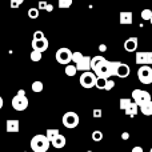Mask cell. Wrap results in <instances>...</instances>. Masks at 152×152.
Segmentation results:
<instances>
[{"label":"cell","instance_id":"1f68e13d","mask_svg":"<svg viewBox=\"0 0 152 152\" xmlns=\"http://www.w3.org/2000/svg\"><path fill=\"white\" fill-rule=\"evenodd\" d=\"M44 34H43V31H35L34 32V39L32 40H40V39H44Z\"/></svg>","mask_w":152,"mask_h":152},{"label":"cell","instance_id":"8fae6325","mask_svg":"<svg viewBox=\"0 0 152 152\" xmlns=\"http://www.w3.org/2000/svg\"><path fill=\"white\" fill-rule=\"evenodd\" d=\"M48 45H50V44H48L47 37H44V39H40V40H32V50H34V51L44 52V51H47Z\"/></svg>","mask_w":152,"mask_h":152},{"label":"cell","instance_id":"4fadbf2b","mask_svg":"<svg viewBox=\"0 0 152 152\" xmlns=\"http://www.w3.org/2000/svg\"><path fill=\"white\" fill-rule=\"evenodd\" d=\"M137 37L136 36H132V37H128V39L124 42V50L127 52H135L137 50Z\"/></svg>","mask_w":152,"mask_h":152},{"label":"cell","instance_id":"30bf717a","mask_svg":"<svg viewBox=\"0 0 152 152\" xmlns=\"http://www.w3.org/2000/svg\"><path fill=\"white\" fill-rule=\"evenodd\" d=\"M135 60L139 66H152V52H136Z\"/></svg>","mask_w":152,"mask_h":152},{"label":"cell","instance_id":"d4e9b609","mask_svg":"<svg viewBox=\"0 0 152 152\" xmlns=\"http://www.w3.org/2000/svg\"><path fill=\"white\" fill-rule=\"evenodd\" d=\"M105 83H107V79H104V77H97L95 87H96V88H99V89H104V88H105Z\"/></svg>","mask_w":152,"mask_h":152},{"label":"cell","instance_id":"ffe728a7","mask_svg":"<svg viewBox=\"0 0 152 152\" xmlns=\"http://www.w3.org/2000/svg\"><path fill=\"white\" fill-rule=\"evenodd\" d=\"M31 88H32V91H34V92L39 94V92H42V91H43V88H44V84H43L42 81L36 80V81H34V83H32Z\"/></svg>","mask_w":152,"mask_h":152},{"label":"cell","instance_id":"60d3db41","mask_svg":"<svg viewBox=\"0 0 152 152\" xmlns=\"http://www.w3.org/2000/svg\"><path fill=\"white\" fill-rule=\"evenodd\" d=\"M150 152H152V148H151V150H150Z\"/></svg>","mask_w":152,"mask_h":152},{"label":"cell","instance_id":"7bdbcfd3","mask_svg":"<svg viewBox=\"0 0 152 152\" xmlns=\"http://www.w3.org/2000/svg\"><path fill=\"white\" fill-rule=\"evenodd\" d=\"M45 1H47V0H45Z\"/></svg>","mask_w":152,"mask_h":152},{"label":"cell","instance_id":"5b68a950","mask_svg":"<svg viewBox=\"0 0 152 152\" xmlns=\"http://www.w3.org/2000/svg\"><path fill=\"white\" fill-rule=\"evenodd\" d=\"M61 121H63V126L66 127V128H76V127L79 126V121H80V119H79V115L74 111H68V112H66L63 115V119H61Z\"/></svg>","mask_w":152,"mask_h":152},{"label":"cell","instance_id":"8d00e7d4","mask_svg":"<svg viewBox=\"0 0 152 152\" xmlns=\"http://www.w3.org/2000/svg\"><path fill=\"white\" fill-rule=\"evenodd\" d=\"M132 152H143V148L140 145H136V147L132 148Z\"/></svg>","mask_w":152,"mask_h":152},{"label":"cell","instance_id":"7402d4cb","mask_svg":"<svg viewBox=\"0 0 152 152\" xmlns=\"http://www.w3.org/2000/svg\"><path fill=\"white\" fill-rule=\"evenodd\" d=\"M58 5L61 10H67L72 5V0H58Z\"/></svg>","mask_w":152,"mask_h":152},{"label":"cell","instance_id":"f1b7e54d","mask_svg":"<svg viewBox=\"0 0 152 152\" xmlns=\"http://www.w3.org/2000/svg\"><path fill=\"white\" fill-rule=\"evenodd\" d=\"M151 18H152V11L151 10H143V12H142L143 20H151Z\"/></svg>","mask_w":152,"mask_h":152},{"label":"cell","instance_id":"5bb4252c","mask_svg":"<svg viewBox=\"0 0 152 152\" xmlns=\"http://www.w3.org/2000/svg\"><path fill=\"white\" fill-rule=\"evenodd\" d=\"M19 128H20V123L16 119H10L5 123V131L7 132H12L13 134V132H18Z\"/></svg>","mask_w":152,"mask_h":152},{"label":"cell","instance_id":"7c38bea8","mask_svg":"<svg viewBox=\"0 0 152 152\" xmlns=\"http://www.w3.org/2000/svg\"><path fill=\"white\" fill-rule=\"evenodd\" d=\"M129 72H131V68H129L128 64L126 63H120L119 61V66H118V69H116V75L118 77H121V79H126L129 76Z\"/></svg>","mask_w":152,"mask_h":152},{"label":"cell","instance_id":"e575fe53","mask_svg":"<svg viewBox=\"0 0 152 152\" xmlns=\"http://www.w3.org/2000/svg\"><path fill=\"white\" fill-rule=\"evenodd\" d=\"M99 51H100V52H105V51H107V45H105V44H100L99 45Z\"/></svg>","mask_w":152,"mask_h":152},{"label":"cell","instance_id":"d590c367","mask_svg":"<svg viewBox=\"0 0 152 152\" xmlns=\"http://www.w3.org/2000/svg\"><path fill=\"white\" fill-rule=\"evenodd\" d=\"M121 139H123V140H128L129 139V134H128V132H123V134H121Z\"/></svg>","mask_w":152,"mask_h":152},{"label":"cell","instance_id":"4dcf8cb0","mask_svg":"<svg viewBox=\"0 0 152 152\" xmlns=\"http://www.w3.org/2000/svg\"><path fill=\"white\" fill-rule=\"evenodd\" d=\"M115 87V81L111 80V79H107V83H105V91H111V89Z\"/></svg>","mask_w":152,"mask_h":152},{"label":"cell","instance_id":"4316f807","mask_svg":"<svg viewBox=\"0 0 152 152\" xmlns=\"http://www.w3.org/2000/svg\"><path fill=\"white\" fill-rule=\"evenodd\" d=\"M28 18L37 19L39 18V10H37V8H29L28 10Z\"/></svg>","mask_w":152,"mask_h":152},{"label":"cell","instance_id":"83f0119b","mask_svg":"<svg viewBox=\"0 0 152 152\" xmlns=\"http://www.w3.org/2000/svg\"><path fill=\"white\" fill-rule=\"evenodd\" d=\"M119 61H110V69H111V76L116 75V69H118Z\"/></svg>","mask_w":152,"mask_h":152},{"label":"cell","instance_id":"3957f363","mask_svg":"<svg viewBox=\"0 0 152 152\" xmlns=\"http://www.w3.org/2000/svg\"><path fill=\"white\" fill-rule=\"evenodd\" d=\"M72 61L75 63L77 71H91V58L89 56H84L81 52H74L72 53Z\"/></svg>","mask_w":152,"mask_h":152},{"label":"cell","instance_id":"2e32d148","mask_svg":"<svg viewBox=\"0 0 152 152\" xmlns=\"http://www.w3.org/2000/svg\"><path fill=\"white\" fill-rule=\"evenodd\" d=\"M51 144H52L53 148H56V150H60V148H63L64 145H66V136H63V135H58V136L55 137V139L51 142Z\"/></svg>","mask_w":152,"mask_h":152},{"label":"cell","instance_id":"8992f818","mask_svg":"<svg viewBox=\"0 0 152 152\" xmlns=\"http://www.w3.org/2000/svg\"><path fill=\"white\" fill-rule=\"evenodd\" d=\"M132 99H134V103H136L139 107H142L143 104L151 102V95L148 91H144V89H134L132 91Z\"/></svg>","mask_w":152,"mask_h":152},{"label":"cell","instance_id":"ba28073f","mask_svg":"<svg viewBox=\"0 0 152 152\" xmlns=\"http://www.w3.org/2000/svg\"><path fill=\"white\" fill-rule=\"evenodd\" d=\"M96 75L94 74L92 71H87V72H83L80 76V86L83 87V88H92V87H95V84H96Z\"/></svg>","mask_w":152,"mask_h":152},{"label":"cell","instance_id":"44dd1931","mask_svg":"<svg viewBox=\"0 0 152 152\" xmlns=\"http://www.w3.org/2000/svg\"><path fill=\"white\" fill-rule=\"evenodd\" d=\"M76 72H77V69H76L75 64H68V66H66V75L67 76H75Z\"/></svg>","mask_w":152,"mask_h":152},{"label":"cell","instance_id":"f35d334b","mask_svg":"<svg viewBox=\"0 0 152 152\" xmlns=\"http://www.w3.org/2000/svg\"><path fill=\"white\" fill-rule=\"evenodd\" d=\"M3 105H4V100H3V97L0 96V110L3 108Z\"/></svg>","mask_w":152,"mask_h":152},{"label":"cell","instance_id":"e0dca14e","mask_svg":"<svg viewBox=\"0 0 152 152\" xmlns=\"http://www.w3.org/2000/svg\"><path fill=\"white\" fill-rule=\"evenodd\" d=\"M124 112H126V115H127V116H131V118H134V116H136V115H137V112H139V105H137L136 103L132 102L131 104L128 105V108H127V110L124 111Z\"/></svg>","mask_w":152,"mask_h":152},{"label":"cell","instance_id":"d6986e66","mask_svg":"<svg viewBox=\"0 0 152 152\" xmlns=\"http://www.w3.org/2000/svg\"><path fill=\"white\" fill-rule=\"evenodd\" d=\"M58 135H60V132H59L58 128H48L47 132H45V136H47V139L50 140V143L52 142V140L55 139Z\"/></svg>","mask_w":152,"mask_h":152},{"label":"cell","instance_id":"277c9868","mask_svg":"<svg viewBox=\"0 0 152 152\" xmlns=\"http://www.w3.org/2000/svg\"><path fill=\"white\" fill-rule=\"evenodd\" d=\"M11 104H12V108L15 111L27 110V107H28V99H27V96H26V91H24V89H19L18 94L13 96Z\"/></svg>","mask_w":152,"mask_h":152},{"label":"cell","instance_id":"7a4b0ae2","mask_svg":"<svg viewBox=\"0 0 152 152\" xmlns=\"http://www.w3.org/2000/svg\"><path fill=\"white\" fill-rule=\"evenodd\" d=\"M51 143L45 135H35L31 139V150L34 152H47Z\"/></svg>","mask_w":152,"mask_h":152},{"label":"cell","instance_id":"d6a6232c","mask_svg":"<svg viewBox=\"0 0 152 152\" xmlns=\"http://www.w3.org/2000/svg\"><path fill=\"white\" fill-rule=\"evenodd\" d=\"M92 115H94L95 119H99V118H102L103 112H102V110H99V108H95L94 112H92Z\"/></svg>","mask_w":152,"mask_h":152},{"label":"cell","instance_id":"ab89813d","mask_svg":"<svg viewBox=\"0 0 152 152\" xmlns=\"http://www.w3.org/2000/svg\"><path fill=\"white\" fill-rule=\"evenodd\" d=\"M150 21H151V24H152V18H151V20H150Z\"/></svg>","mask_w":152,"mask_h":152},{"label":"cell","instance_id":"9c48e42d","mask_svg":"<svg viewBox=\"0 0 152 152\" xmlns=\"http://www.w3.org/2000/svg\"><path fill=\"white\" fill-rule=\"evenodd\" d=\"M137 79L143 84H151L152 83V68L150 66H140L137 69Z\"/></svg>","mask_w":152,"mask_h":152},{"label":"cell","instance_id":"484cf974","mask_svg":"<svg viewBox=\"0 0 152 152\" xmlns=\"http://www.w3.org/2000/svg\"><path fill=\"white\" fill-rule=\"evenodd\" d=\"M31 60L35 61V63L40 61L42 60V52H39V51H32L31 52Z\"/></svg>","mask_w":152,"mask_h":152},{"label":"cell","instance_id":"74e56055","mask_svg":"<svg viewBox=\"0 0 152 152\" xmlns=\"http://www.w3.org/2000/svg\"><path fill=\"white\" fill-rule=\"evenodd\" d=\"M45 11H47V12H52V11H53V5L52 4H47V7H45Z\"/></svg>","mask_w":152,"mask_h":152},{"label":"cell","instance_id":"f546056e","mask_svg":"<svg viewBox=\"0 0 152 152\" xmlns=\"http://www.w3.org/2000/svg\"><path fill=\"white\" fill-rule=\"evenodd\" d=\"M24 3V0H10V5H11V8H19L21 4Z\"/></svg>","mask_w":152,"mask_h":152},{"label":"cell","instance_id":"52a82bcc","mask_svg":"<svg viewBox=\"0 0 152 152\" xmlns=\"http://www.w3.org/2000/svg\"><path fill=\"white\" fill-rule=\"evenodd\" d=\"M72 51L69 50V48H59L58 51H56V60H58V63L63 64V66H68L69 63L72 61Z\"/></svg>","mask_w":152,"mask_h":152},{"label":"cell","instance_id":"ac0fdd59","mask_svg":"<svg viewBox=\"0 0 152 152\" xmlns=\"http://www.w3.org/2000/svg\"><path fill=\"white\" fill-rule=\"evenodd\" d=\"M139 111L145 116H151L152 115V100L145 104H143L142 107H139Z\"/></svg>","mask_w":152,"mask_h":152},{"label":"cell","instance_id":"9a60e30c","mask_svg":"<svg viewBox=\"0 0 152 152\" xmlns=\"http://www.w3.org/2000/svg\"><path fill=\"white\" fill-rule=\"evenodd\" d=\"M120 24H123V26H129V24H132V18H134V15H132V12H129V11H124V12H120Z\"/></svg>","mask_w":152,"mask_h":152},{"label":"cell","instance_id":"cb8c5ba5","mask_svg":"<svg viewBox=\"0 0 152 152\" xmlns=\"http://www.w3.org/2000/svg\"><path fill=\"white\" fill-rule=\"evenodd\" d=\"M103 132L102 131H99V129H96V131H94L92 132V140H94V142H102L103 140Z\"/></svg>","mask_w":152,"mask_h":152},{"label":"cell","instance_id":"6da1fadb","mask_svg":"<svg viewBox=\"0 0 152 152\" xmlns=\"http://www.w3.org/2000/svg\"><path fill=\"white\" fill-rule=\"evenodd\" d=\"M91 71L96 75V77H104L111 79V69H110V61L104 56H94L91 58Z\"/></svg>","mask_w":152,"mask_h":152},{"label":"cell","instance_id":"603a6c76","mask_svg":"<svg viewBox=\"0 0 152 152\" xmlns=\"http://www.w3.org/2000/svg\"><path fill=\"white\" fill-rule=\"evenodd\" d=\"M131 103H132V100L128 99V97H123V99H120V103H119V104H120V110L126 111Z\"/></svg>","mask_w":152,"mask_h":152},{"label":"cell","instance_id":"836d02e7","mask_svg":"<svg viewBox=\"0 0 152 152\" xmlns=\"http://www.w3.org/2000/svg\"><path fill=\"white\" fill-rule=\"evenodd\" d=\"M47 4H48V3L45 1V0H42V1H39V7H37V10H45Z\"/></svg>","mask_w":152,"mask_h":152},{"label":"cell","instance_id":"b9f144b4","mask_svg":"<svg viewBox=\"0 0 152 152\" xmlns=\"http://www.w3.org/2000/svg\"><path fill=\"white\" fill-rule=\"evenodd\" d=\"M87 152H92V151H87Z\"/></svg>","mask_w":152,"mask_h":152}]
</instances>
